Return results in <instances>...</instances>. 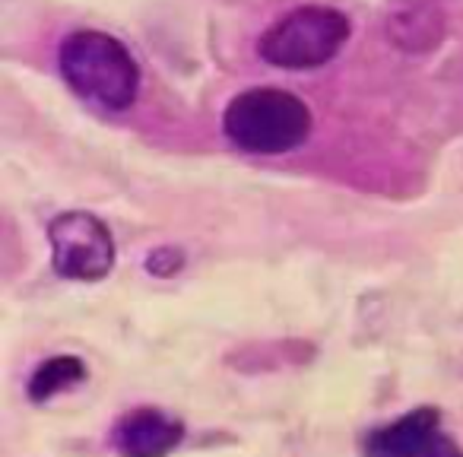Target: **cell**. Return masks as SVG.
<instances>
[{
    "mask_svg": "<svg viewBox=\"0 0 463 457\" xmlns=\"http://www.w3.org/2000/svg\"><path fill=\"white\" fill-rule=\"evenodd\" d=\"M58 73L71 92L105 115L130 111L140 99L143 73L134 52L105 29H73L58 45Z\"/></svg>",
    "mask_w": 463,
    "mask_h": 457,
    "instance_id": "6da1fadb",
    "label": "cell"
},
{
    "mask_svg": "<svg viewBox=\"0 0 463 457\" xmlns=\"http://www.w3.org/2000/svg\"><path fill=\"white\" fill-rule=\"evenodd\" d=\"M222 137L245 156L277 159L302 149L315 130V111L298 92L283 86H251L222 105Z\"/></svg>",
    "mask_w": 463,
    "mask_h": 457,
    "instance_id": "7a4b0ae2",
    "label": "cell"
},
{
    "mask_svg": "<svg viewBox=\"0 0 463 457\" xmlns=\"http://www.w3.org/2000/svg\"><path fill=\"white\" fill-rule=\"evenodd\" d=\"M353 39V20L330 4H298L258 35V58L273 71L308 73L327 67Z\"/></svg>",
    "mask_w": 463,
    "mask_h": 457,
    "instance_id": "3957f363",
    "label": "cell"
},
{
    "mask_svg": "<svg viewBox=\"0 0 463 457\" xmlns=\"http://www.w3.org/2000/svg\"><path fill=\"white\" fill-rule=\"evenodd\" d=\"M52 271L71 283H102L118 261L111 229L90 210H64L48 223Z\"/></svg>",
    "mask_w": 463,
    "mask_h": 457,
    "instance_id": "277c9868",
    "label": "cell"
},
{
    "mask_svg": "<svg viewBox=\"0 0 463 457\" xmlns=\"http://www.w3.org/2000/svg\"><path fill=\"white\" fill-rule=\"evenodd\" d=\"M362 457H463L448 438L438 406H416L362 438Z\"/></svg>",
    "mask_w": 463,
    "mask_h": 457,
    "instance_id": "5b68a950",
    "label": "cell"
},
{
    "mask_svg": "<svg viewBox=\"0 0 463 457\" xmlns=\"http://www.w3.org/2000/svg\"><path fill=\"white\" fill-rule=\"evenodd\" d=\"M184 435L187 429L178 416L159 406H134L111 425V448L118 457H168Z\"/></svg>",
    "mask_w": 463,
    "mask_h": 457,
    "instance_id": "8992f818",
    "label": "cell"
},
{
    "mask_svg": "<svg viewBox=\"0 0 463 457\" xmlns=\"http://www.w3.org/2000/svg\"><path fill=\"white\" fill-rule=\"evenodd\" d=\"M384 35L406 54L435 52L444 39V14L435 0H397L384 16Z\"/></svg>",
    "mask_w": 463,
    "mask_h": 457,
    "instance_id": "52a82bcc",
    "label": "cell"
},
{
    "mask_svg": "<svg viewBox=\"0 0 463 457\" xmlns=\"http://www.w3.org/2000/svg\"><path fill=\"white\" fill-rule=\"evenodd\" d=\"M86 378H90V366L83 362V356H77V353L45 356V359L33 368V375L26 378V397L33 400L35 406H42V404H48V400L61 397V394L77 391Z\"/></svg>",
    "mask_w": 463,
    "mask_h": 457,
    "instance_id": "ba28073f",
    "label": "cell"
},
{
    "mask_svg": "<svg viewBox=\"0 0 463 457\" xmlns=\"http://www.w3.org/2000/svg\"><path fill=\"white\" fill-rule=\"evenodd\" d=\"M184 264H187V254L175 245H159V248H153V252H146V258H143V271L156 280L178 277V273L184 271Z\"/></svg>",
    "mask_w": 463,
    "mask_h": 457,
    "instance_id": "9c48e42d",
    "label": "cell"
}]
</instances>
